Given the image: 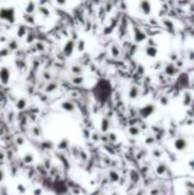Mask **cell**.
<instances>
[{
    "label": "cell",
    "instance_id": "cell-1",
    "mask_svg": "<svg viewBox=\"0 0 194 195\" xmlns=\"http://www.w3.org/2000/svg\"><path fill=\"white\" fill-rule=\"evenodd\" d=\"M0 20L6 21L8 23L15 22V9L11 8H0Z\"/></svg>",
    "mask_w": 194,
    "mask_h": 195
},
{
    "label": "cell",
    "instance_id": "cell-2",
    "mask_svg": "<svg viewBox=\"0 0 194 195\" xmlns=\"http://www.w3.org/2000/svg\"><path fill=\"white\" fill-rule=\"evenodd\" d=\"M11 70L8 69L7 66L0 68V81H1L2 85H7L9 82V80H11Z\"/></svg>",
    "mask_w": 194,
    "mask_h": 195
},
{
    "label": "cell",
    "instance_id": "cell-3",
    "mask_svg": "<svg viewBox=\"0 0 194 195\" xmlns=\"http://www.w3.org/2000/svg\"><path fill=\"white\" fill-rule=\"evenodd\" d=\"M74 48H75V44H74V41L73 40H68V42L65 44L63 52H64V54H65L66 56H71V55H72V52H74Z\"/></svg>",
    "mask_w": 194,
    "mask_h": 195
},
{
    "label": "cell",
    "instance_id": "cell-4",
    "mask_svg": "<svg viewBox=\"0 0 194 195\" xmlns=\"http://www.w3.org/2000/svg\"><path fill=\"white\" fill-rule=\"evenodd\" d=\"M61 106H62V109L64 110V111H66V112H73L74 110H75L74 104L72 103V102H68V100L63 102V103L61 104Z\"/></svg>",
    "mask_w": 194,
    "mask_h": 195
},
{
    "label": "cell",
    "instance_id": "cell-5",
    "mask_svg": "<svg viewBox=\"0 0 194 195\" xmlns=\"http://www.w3.org/2000/svg\"><path fill=\"white\" fill-rule=\"evenodd\" d=\"M28 105V102H26V99L25 98H21V99H18L16 103V109L17 110H23L25 109V106Z\"/></svg>",
    "mask_w": 194,
    "mask_h": 195
},
{
    "label": "cell",
    "instance_id": "cell-6",
    "mask_svg": "<svg viewBox=\"0 0 194 195\" xmlns=\"http://www.w3.org/2000/svg\"><path fill=\"white\" fill-rule=\"evenodd\" d=\"M35 8H37V7H35V4H34V2H29L28 5H26V7H25V13L29 14V15H31V14L35 10Z\"/></svg>",
    "mask_w": 194,
    "mask_h": 195
},
{
    "label": "cell",
    "instance_id": "cell-7",
    "mask_svg": "<svg viewBox=\"0 0 194 195\" xmlns=\"http://www.w3.org/2000/svg\"><path fill=\"white\" fill-rule=\"evenodd\" d=\"M71 71L73 72V74H77V75H81L83 73V69L81 66H79V65H73L71 68Z\"/></svg>",
    "mask_w": 194,
    "mask_h": 195
},
{
    "label": "cell",
    "instance_id": "cell-8",
    "mask_svg": "<svg viewBox=\"0 0 194 195\" xmlns=\"http://www.w3.org/2000/svg\"><path fill=\"white\" fill-rule=\"evenodd\" d=\"M24 21H25L26 23L30 24V25H33V24L35 23V20H34V17L32 16V15H29V14H26V15L24 16Z\"/></svg>",
    "mask_w": 194,
    "mask_h": 195
},
{
    "label": "cell",
    "instance_id": "cell-9",
    "mask_svg": "<svg viewBox=\"0 0 194 195\" xmlns=\"http://www.w3.org/2000/svg\"><path fill=\"white\" fill-rule=\"evenodd\" d=\"M85 48H86V41L82 40V39L78 41V44H77V49H78V52L85 50Z\"/></svg>",
    "mask_w": 194,
    "mask_h": 195
},
{
    "label": "cell",
    "instance_id": "cell-10",
    "mask_svg": "<svg viewBox=\"0 0 194 195\" xmlns=\"http://www.w3.org/2000/svg\"><path fill=\"white\" fill-rule=\"evenodd\" d=\"M34 161V156L33 154H31V153H28V154H25V156H24V162L25 163H32Z\"/></svg>",
    "mask_w": 194,
    "mask_h": 195
},
{
    "label": "cell",
    "instance_id": "cell-11",
    "mask_svg": "<svg viewBox=\"0 0 194 195\" xmlns=\"http://www.w3.org/2000/svg\"><path fill=\"white\" fill-rule=\"evenodd\" d=\"M39 12L41 13L42 16H45V17H49V16H50V12H49V9L46 8V7H40Z\"/></svg>",
    "mask_w": 194,
    "mask_h": 195
},
{
    "label": "cell",
    "instance_id": "cell-12",
    "mask_svg": "<svg viewBox=\"0 0 194 195\" xmlns=\"http://www.w3.org/2000/svg\"><path fill=\"white\" fill-rule=\"evenodd\" d=\"M101 128H102L103 131H106L108 129V121L106 118H104V119H102V122H101Z\"/></svg>",
    "mask_w": 194,
    "mask_h": 195
},
{
    "label": "cell",
    "instance_id": "cell-13",
    "mask_svg": "<svg viewBox=\"0 0 194 195\" xmlns=\"http://www.w3.org/2000/svg\"><path fill=\"white\" fill-rule=\"evenodd\" d=\"M71 81H72V83H74V85H81L85 81V78H82V76H74Z\"/></svg>",
    "mask_w": 194,
    "mask_h": 195
},
{
    "label": "cell",
    "instance_id": "cell-14",
    "mask_svg": "<svg viewBox=\"0 0 194 195\" xmlns=\"http://www.w3.org/2000/svg\"><path fill=\"white\" fill-rule=\"evenodd\" d=\"M17 48H18V44H17L16 40H11V42H9V46H8V49L9 50H16Z\"/></svg>",
    "mask_w": 194,
    "mask_h": 195
},
{
    "label": "cell",
    "instance_id": "cell-15",
    "mask_svg": "<svg viewBox=\"0 0 194 195\" xmlns=\"http://www.w3.org/2000/svg\"><path fill=\"white\" fill-rule=\"evenodd\" d=\"M26 33V29H25V26H20L18 30H17V35L20 37V38H23L24 35Z\"/></svg>",
    "mask_w": 194,
    "mask_h": 195
},
{
    "label": "cell",
    "instance_id": "cell-16",
    "mask_svg": "<svg viewBox=\"0 0 194 195\" xmlns=\"http://www.w3.org/2000/svg\"><path fill=\"white\" fill-rule=\"evenodd\" d=\"M55 89H57V85H56V83H54V82H51V83H49V85L47 86V88H46V92H54Z\"/></svg>",
    "mask_w": 194,
    "mask_h": 195
},
{
    "label": "cell",
    "instance_id": "cell-17",
    "mask_svg": "<svg viewBox=\"0 0 194 195\" xmlns=\"http://www.w3.org/2000/svg\"><path fill=\"white\" fill-rule=\"evenodd\" d=\"M68 139H63L62 143L58 144V148H59V149H65V148H68Z\"/></svg>",
    "mask_w": 194,
    "mask_h": 195
},
{
    "label": "cell",
    "instance_id": "cell-18",
    "mask_svg": "<svg viewBox=\"0 0 194 195\" xmlns=\"http://www.w3.org/2000/svg\"><path fill=\"white\" fill-rule=\"evenodd\" d=\"M17 190H18L21 194H24V193L26 192V188H25V186H24V185H22V184H18V185H17Z\"/></svg>",
    "mask_w": 194,
    "mask_h": 195
},
{
    "label": "cell",
    "instance_id": "cell-19",
    "mask_svg": "<svg viewBox=\"0 0 194 195\" xmlns=\"http://www.w3.org/2000/svg\"><path fill=\"white\" fill-rule=\"evenodd\" d=\"M35 46H37V49H38V50H40V52L45 50V48H46L45 45H44V44H41V42H38V44H37Z\"/></svg>",
    "mask_w": 194,
    "mask_h": 195
},
{
    "label": "cell",
    "instance_id": "cell-20",
    "mask_svg": "<svg viewBox=\"0 0 194 195\" xmlns=\"http://www.w3.org/2000/svg\"><path fill=\"white\" fill-rule=\"evenodd\" d=\"M9 54V49H2V50H0V56H2V57H5Z\"/></svg>",
    "mask_w": 194,
    "mask_h": 195
},
{
    "label": "cell",
    "instance_id": "cell-21",
    "mask_svg": "<svg viewBox=\"0 0 194 195\" xmlns=\"http://www.w3.org/2000/svg\"><path fill=\"white\" fill-rule=\"evenodd\" d=\"M4 178H5V172H4V170L0 169V183L4 180Z\"/></svg>",
    "mask_w": 194,
    "mask_h": 195
},
{
    "label": "cell",
    "instance_id": "cell-22",
    "mask_svg": "<svg viewBox=\"0 0 194 195\" xmlns=\"http://www.w3.org/2000/svg\"><path fill=\"white\" fill-rule=\"evenodd\" d=\"M34 195H41L42 194V190H41V188H37V189H34V193H33Z\"/></svg>",
    "mask_w": 194,
    "mask_h": 195
},
{
    "label": "cell",
    "instance_id": "cell-23",
    "mask_svg": "<svg viewBox=\"0 0 194 195\" xmlns=\"http://www.w3.org/2000/svg\"><path fill=\"white\" fill-rule=\"evenodd\" d=\"M33 39H34V35L33 34H29L28 35V40H26V41H28V42H31V41L33 40Z\"/></svg>",
    "mask_w": 194,
    "mask_h": 195
},
{
    "label": "cell",
    "instance_id": "cell-24",
    "mask_svg": "<svg viewBox=\"0 0 194 195\" xmlns=\"http://www.w3.org/2000/svg\"><path fill=\"white\" fill-rule=\"evenodd\" d=\"M16 142H17V144H20V145H22V144L24 143V140H23V138H22V137H18V138H17Z\"/></svg>",
    "mask_w": 194,
    "mask_h": 195
},
{
    "label": "cell",
    "instance_id": "cell-25",
    "mask_svg": "<svg viewBox=\"0 0 194 195\" xmlns=\"http://www.w3.org/2000/svg\"><path fill=\"white\" fill-rule=\"evenodd\" d=\"M111 176H112V179H117V178H118V176H117V175H115V172H110V177H111Z\"/></svg>",
    "mask_w": 194,
    "mask_h": 195
}]
</instances>
